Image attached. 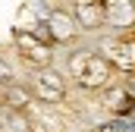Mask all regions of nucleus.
Returning a JSON list of instances; mask_svg holds the SVG:
<instances>
[{
  "instance_id": "nucleus-3",
  "label": "nucleus",
  "mask_w": 135,
  "mask_h": 132,
  "mask_svg": "<svg viewBox=\"0 0 135 132\" xmlns=\"http://www.w3.org/2000/svg\"><path fill=\"white\" fill-rule=\"evenodd\" d=\"M13 50H16V57L25 63V69L57 63L54 47H50V44H44V41H41L28 25H16V29H13Z\"/></svg>"
},
{
  "instance_id": "nucleus-4",
  "label": "nucleus",
  "mask_w": 135,
  "mask_h": 132,
  "mask_svg": "<svg viewBox=\"0 0 135 132\" xmlns=\"http://www.w3.org/2000/svg\"><path fill=\"white\" fill-rule=\"evenodd\" d=\"M44 22H47L50 38H54V47H72L82 38L75 19H72V13H69V6H50L47 16H44Z\"/></svg>"
},
{
  "instance_id": "nucleus-9",
  "label": "nucleus",
  "mask_w": 135,
  "mask_h": 132,
  "mask_svg": "<svg viewBox=\"0 0 135 132\" xmlns=\"http://www.w3.org/2000/svg\"><path fill=\"white\" fill-rule=\"evenodd\" d=\"M3 132H38L32 113H19V110H3Z\"/></svg>"
},
{
  "instance_id": "nucleus-10",
  "label": "nucleus",
  "mask_w": 135,
  "mask_h": 132,
  "mask_svg": "<svg viewBox=\"0 0 135 132\" xmlns=\"http://www.w3.org/2000/svg\"><path fill=\"white\" fill-rule=\"evenodd\" d=\"M9 79H16V72H13V63L0 54V85H6Z\"/></svg>"
},
{
  "instance_id": "nucleus-1",
  "label": "nucleus",
  "mask_w": 135,
  "mask_h": 132,
  "mask_svg": "<svg viewBox=\"0 0 135 132\" xmlns=\"http://www.w3.org/2000/svg\"><path fill=\"white\" fill-rule=\"evenodd\" d=\"M63 69H66L69 82L79 91H104V88H110V79H113V63L104 57L101 50L85 47L79 41L69 47Z\"/></svg>"
},
{
  "instance_id": "nucleus-6",
  "label": "nucleus",
  "mask_w": 135,
  "mask_h": 132,
  "mask_svg": "<svg viewBox=\"0 0 135 132\" xmlns=\"http://www.w3.org/2000/svg\"><path fill=\"white\" fill-rule=\"evenodd\" d=\"M35 98L28 85L22 79H9L6 85H0V110H19V113H32Z\"/></svg>"
},
{
  "instance_id": "nucleus-8",
  "label": "nucleus",
  "mask_w": 135,
  "mask_h": 132,
  "mask_svg": "<svg viewBox=\"0 0 135 132\" xmlns=\"http://www.w3.org/2000/svg\"><path fill=\"white\" fill-rule=\"evenodd\" d=\"M107 98H110L107 110H110L113 116H119V120L135 116V95H132V91H126V88H113Z\"/></svg>"
},
{
  "instance_id": "nucleus-2",
  "label": "nucleus",
  "mask_w": 135,
  "mask_h": 132,
  "mask_svg": "<svg viewBox=\"0 0 135 132\" xmlns=\"http://www.w3.org/2000/svg\"><path fill=\"white\" fill-rule=\"evenodd\" d=\"M22 82L28 85L35 104H41V107H60V104H66L69 88H72L66 69H60L57 63L25 69V79H22Z\"/></svg>"
},
{
  "instance_id": "nucleus-7",
  "label": "nucleus",
  "mask_w": 135,
  "mask_h": 132,
  "mask_svg": "<svg viewBox=\"0 0 135 132\" xmlns=\"http://www.w3.org/2000/svg\"><path fill=\"white\" fill-rule=\"evenodd\" d=\"M107 25L110 29H132L135 25V3L132 0H104Z\"/></svg>"
},
{
  "instance_id": "nucleus-5",
  "label": "nucleus",
  "mask_w": 135,
  "mask_h": 132,
  "mask_svg": "<svg viewBox=\"0 0 135 132\" xmlns=\"http://www.w3.org/2000/svg\"><path fill=\"white\" fill-rule=\"evenodd\" d=\"M69 13L79 25L82 35H94L107 29V10H104V0H72L69 3Z\"/></svg>"
}]
</instances>
